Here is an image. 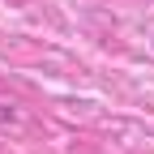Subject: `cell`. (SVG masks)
<instances>
[]
</instances>
